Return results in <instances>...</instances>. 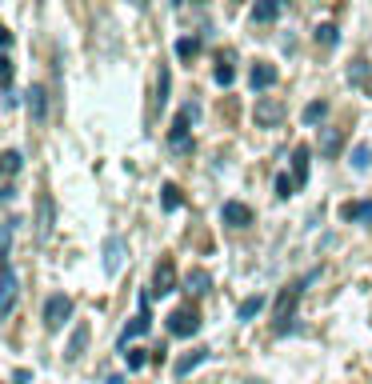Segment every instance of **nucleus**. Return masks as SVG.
Masks as SVG:
<instances>
[{"label": "nucleus", "mask_w": 372, "mask_h": 384, "mask_svg": "<svg viewBox=\"0 0 372 384\" xmlns=\"http://www.w3.org/2000/svg\"><path fill=\"white\" fill-rule=\"evenodd\" d=\"M308 280H316V272H308V276H301V280H292L288 289H280L277 296V332H288L292 328V320H297V304H301V296H304V284Z\"/></svg>", "instance_id": "obj_1"}, {"label": "nucleus", "mask_w": 372, "mask_h": 384, "mask_svg": "<svg viewBox=\"0 0 372 384\" xmlns=\"http://www.w3.org/2000/svg\"><path fill=\"white\" fill-rule=\"evenodd\" d=\"M148 300H152V293H140V296H137V317L124 324V332H120V348H128V340L144 337V332L152 328V313H148Z\"/></svg>", "instance_id": "obj_2"}, {"label": "nucleus", "mask_w": 372, "mask_h": 384, "mask_svg": "<svg viewBox=\"0 0 372 384\" xmlns=\"http://www.w3.org/2000/svg\"><path fill=\"white\" fill-rule=\"evenodd\" d=\"M196 120V104H185L181 109V116L172 120V128H168V148L172 153H188L192 148V136H188V124Z\"/></svg>", "instance_id": "obj_3"}, {"label": "nucleus", "mask_w": 372, "mask_h": 384, "mask_svg": "<svg viewBox=\"0 0 372 384\" xmlns=\"http://www.w3.org/2000/svg\"><path fill=\"white\" fill-rule=\"evenodd\" d=\"M196 328H200V313H196L192 304H181V308L168 313V332H172V337H192Z\"/></svg>", "instance_id": "obj_4"}, {"label": "nucleus", "mask_w": 372, "mask_h": 384, "mask_svg": "<svg viewBox=\"0 0 372 384\" xmlns=\"http://www.w3.org/2000/svg\"><path fill=\"white\" fill-rule=\"evenodd\" d=\"M69 317H72V300H69V296H65V293L48 296V304H45V328H48V332H60Z\"/></svg>", "instance_id": "obj_5"}, {"label": "nucleus", "mask_w": 372, "mask_h": 384, "mask_svg": "<svg viewBox=\"0 0 372 384\" xmlns=\"http://www.w3.org/2000/svg\"><path fill=\"white\" fill-rule=\"evenodd\" d=\"M172 289H176V264L164 256L161 264L152 269V289H148V293H152V296H168Z\"/></svg>", "instance_id": "obj_6"}, {"label": "nucleus", "mask_w": 372, "mask_h": 384, "mask_svg": "<svg viewBox=\"0 0 372 384\" xmlns=\"http://www.w3.org/2000/svg\"><path fill=\"white\" fill-rule=\"evenodd\" d=\"M280 120H284V104H280L277 96H260V100H256V124L272 128Z\"/></svg>", "instance_id": "obj_7"}, {"label": "nucleus", "mask_w": 372, "mask_h": 384, "mask_svg": "<svg viewBox=\"0 0 372 384\" xmlns=\"http://www.w3.org/2000/svg\"><path fill=\"white\" fill-rule=\"evenodd\" d=\"M277 80H280V72H277V65H268V60H256L253 72H248V84H253V92L272 89Z\"/></svg>", "instance_id": "obj_8"}, {"label": "nucleus", "mask_w": 372, "mask_h": 384, "mask_svg": "<svg viewBox=\"0 0 372 384\" xmlns=\"http://www.w3.org/2000/svg\"><path fill=\"white\" fill-rule=\"evenodd\" d=\"M120 264H124V236L113 232V236L104 240V272H108V276H117Z\"/></svg>", "instance_id": "obj_9"}, {"label": "nucleus", "mask_w": 372, "mask_h": 384, "mask_svg": "<svg viewBox=\"0 0 372 384\" xmlns=\"http://www.w3.org/2000/svg\"><path fill=\"white\" fill-rule=\"evenodd\" d=\"M220 221H224V225H233V228H244V225H253V208H248V204H240V201H224Z\"/></svg>", "instance_id": "obj_10"}, {"label": "nucleus", "mask_w": 372, "mask_h": 384, "mask_svg": "<svg viewBox=\"0 0 372 384\" xmlns=\"http://www.w3.org/2000/svg\"><path fill=\"white\" fill-rule=\"evenodd\" d=\"M40 212H36V240H48L52 236V221H56V208H52V196L40 192Z\"/></svg>", "instance_id": "obj_11"}, {"label": "nucleus", "mask_w": 372, "mask_h": 384, "mask_svg": "<svg viewBox=\"0 0 372 384\" xmlns=\"http://www.w3.org/2000/svg\"><path fill=\"white\" fill-rule=\"evenodd\" d=\"M84 348H89V324L80 320L76 328H72V337H69V348H65V361L76 364L80 357H84Z\"/></svg>", "instance_id": "obj_12"}, {"label": "nucleus", "mask_w": 372, "mask_h": 384, "mask_svg": "<svg viewBox=\"0 0 372 384\" xmlns=\"http://www.w3.org/2000/svg\"><path fill=\"white\" fill-rule=\"evenodd\" d=\"M12 308H16V269H12V260H8V269H4V296H0V317H12Z\"/></svg>", "instance_id": "obj_13"}, {"label": "nucleus", "mask_w": 372, "mask_h": 384, "mask_svg": "<svg viewBox=\"0 0 372 384\" xmlns=\"http://www.w3.org/2000/svg\"><path fill=\"white\" fill-rule=\"evenodd\" d=\"M308 164H312V148L308 144H297L292 148V177H297V184H308Z\"/></svg>", "instance_id": "obj_14"}, {"label": "nucleus", "mask_w": 372, "mask_h": 384, "mask_svg": "<svg viewBox=\"0 0 372 384\" xmlns=\"http://www.w3.org/2000/svg\"><path fill=\"white\" fill-rule=\"evenodd\" d=\"M284 4L288 0H256V8H253V24H272L284 12Z\"/></svg>", "instance_id": "obj_15"}, {"label": "nucleus", "mask_w": 372, "mask_h": 384, "mask_svg": "<svg viewBox=\"0 0 372 384\" xmlns=\"http://www.w3.org/2000/svg\"><path fill=\"white\" fill-rule=\"evenodd\" d=\"M28 116H32L36 124H45V116H48V96H45L40 84H32V89H28Z\"/></svg>", "instance_id": "obj_16"}, {"label": "nucleus", "mask_w": 372, "mask_h": 384, "mask_svg": "<svg viewBox=\"0 0 372 384\" xmlns=\"http://www.w3.org/2000/svg\"><path fill=\"white\" fill-rule=\"evenodd\" d=\"M340 216H345L349 225H356V221L372 225V201H349L345 208H340Z\"/></svg>", "instance_id": "obj_17"}, {"label": "nucleus", "mask_w": 372, "mask_h": 384, "mask_svg": "<svg viewBox=\"0 0 372 384\" xmlns=\"http://www.w3.org/2000/svg\"><path fill=\"white\" fill-rule=\"evenodd\" d=\"M205 361H209V348H192V352H185L181 361L172 364V372H176V376H188L196 364H205Z\"/></svg>", "instance_id": "obj_18"}, {"label": "nucleus", "mask_w": 372, "mask_h": 384, "mask_svg": "<svg viewBox=\"0 0 372 384\" xmlns=\"http://www.w3.org/2000/svg\"><path fill=\"white\" fill-rule=\"evenodd\" d=\"M185 289H188L192 296H205V293L212 289V276H209L205 269H192V272L185 276Z\"/></svg>", "instance_id": "obj_19"}, {"label": "nucleus", "mask_w": 372, "mask_h": 384, "mask_svg": "<svg viewBox=\"0 0 372 384\" xmlns=\"http://www.w3.org/2000/svg\"><path fill=\"white\" fill-rule=\"evenodd\" d=\"M340 144H345V136H340V128H325V136H321V157L332 160L336 153H340Z\"/></svg>", "instance_id": "obj_20"}, {"label": "nucleus", "mask_w": 372, "mask_h": 384, "mask_svg": "<svg viewBox=\"0 0 372 384\" xmlns=\"http://www.w3.org/2000/svg\"><path fill=\"white\" fill-rule=\"evenodd\" d=\"M212 76H216V84H220V89H229V84L236 80L233 56H224V52H220V60H216V72H212Z\"/></svg>", "instance_id": "obj_21"}, {"label": "nucleus", "mask_w": 372, "mask_h": 384, "mask_svg": "<svg viewBox=\"0 0 372 384\" xmlns=\"http://www.w3.org/2000/svg\"><path fill=\"white\" fill-rule=\"evenodd\" d=\"M260 308H264V296H260V293H256V296H244V300H240V308H236V320H253Z\"/></svg>", "instance_id": "obj_22"}, {"label": "nucleus", "mask_w": 372, "mask_h": 384, "mask_svg": "<svg viewBox=\"0 0 372 384\" xmlns=\"http://www.w3.org/2000/svg\"><path fill=\"white\" fill-rule=\"evenodd\" d=\"M349 84H356V89H369V60H352Z\"/></svg>", "instance_id": "obj_23"}, {"label": "nucleus", "mask_w": 372, "mask_h": 384, "mask_svg": "<svg viewBox=\"0 0 372 384\" xmlns=\"http://www.w3.org/2000/svg\"><path fill=\"white\" fill-rule=\"evenodd\" d=\"M196 52H200V36H181V41H176V56H181V60H192Z\"/></svg>", "instance_id": "obj_24"}, {"label": "nucleus", "mask_w": 372, "mask_h": 384, "mask_svg": "<svg viewBox=\"0 0 372 384\" xmlns=\"http://www.w3.org/2000/svg\"><path fill=\"white\" fill-rule=\"evenodd\" d=\"M161 204H164V212H176V208H181V188H176V184H164Z\"/></svg>", "instance_id": "obj_25"}, {"label": "nucleus", "mask_w": 372, "mask_h": 384, "mask_svg": "<svg viewBox=\"0 0 372 384\" xmlns=\"http://www.w3.org/2000/svg\"><path fill=\"white\" fill-rule=\"evenodd\" d=\"M297 188H301V184H297V177H288V172H280V177H277V196H280V201L297 196Z\"/></svg>", "instance_id": "obj_26"}, {"label": "nucleus", "mask_w": 372, "mask_h": 384, "mask_svg": "<svg viewBox=\"0 0 372 384\" xmlns=\"http://www.w3.org/2000/svg\"><path fill=\"white\" fill-rule=\"evenodd\" d=\"M304 124H316V120H325V116H328V104H325V100H312V104H304Z\"/></svg>", "instance_id": "obj_27"}, {"label": "nucleus", "mask_w": 372, "mask_h": 384, "mask_svg": "<svg viewBox=\"0 0 372 384\" xmlns=\"http://www.w3.org/2000/svg\"><path fill=\"white\" fill-rule=\"evenodd\" d=\"M312 36H316V45H325V48H336V41H340V36H336V28H332V24H321V28H316V32H312Z\"/></svg>", "instance_id": "obj_28"}, {"label": "nucleus", "mask_w": 372, "mask_h": 384, "mask_svg": "<svg viewBox=\"0 0 372 384\" xmlns=\"http://www.w3.org/2000/svg\"><path fill=\"white\" fill-rule=\"evenodd\" d=\"M168 84H172V76H168V65H161V80H156V104H168Z\"/></svg>", "instance_id": "obj_29"}, {"label": "nucleus", "mask_w": 372, "mask_h": 384, "mask_svg": "<svg viewBox=\"0 0 372 384\" xmlns=\"http://www.w3.org/2000/svg\"><path fill=\"white\" fill-rule=\"evenodd\" d=\"M372 164V148L369 144H356V148H352V168H369Z\"/></svg>", "instance_id": "obj_30"}, {"label": "nucleus", "mask_w": 372, "mask_h": 384, "mask_svg": "<svg viewBox=\"0 0 372 384\" xmlns=\"http://www.w3.org/2000/svg\"><path fill=\"white\" fill-rule=\"evenodd\" d=\"M21 153H16V148H8V153H4V172H8V177H16V172H21Z\"/></svg>", "instance_id": "obj_31"}, {"label": "nucleus", "mask_w": 372, "mask_h": 384, "mask_svg": "<svg viewBox=\"0 0 372 384\" xmlns=\"http://www.w3.org/2000/svg\"><path fill=\"white\" fill-rule=\"evenodd\" d=\"M124 361H128V368H144V361H148V357H144L140 348H128V352H124Z\"/></svg>", "instance_id": "obj_32"}, {"label": "nucleus", "mask_w": 372, "mask_h": 384, "mask_svg": "<svg viewBox=\"0 0 372 384\" xmlns=\"http://www.w3.org/2000/svg\"><path fill=\"white\" fill-rule=\"evenodd\" d=\"M12 384H28V368H16V372H12Z\"/></svg>", "instance_id": "obj_33"}, {"label": "nucleus", "mask_w": 372, "mask_h": 384, "mask_svg": "<svg viewBox=\"0 0 372 384\" xmlns=\"http://www.w3.org/2000/svg\"><path fill=\"white\" fill-rule=\"evenodd\" d=\"M192 4H209V0H192Z\"/></svg>", "instance_id": "obj_34"}]
</instances>
